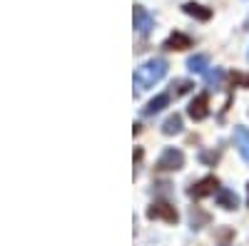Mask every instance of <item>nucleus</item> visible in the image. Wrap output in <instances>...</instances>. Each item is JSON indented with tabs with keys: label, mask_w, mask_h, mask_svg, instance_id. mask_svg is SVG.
Instances as JSON below:
<instances>
[{
	"label": "nucleus",
	"mask_w": 249,
	"mask_h": 246,
	"mask_svg": "<svg viewBox=\"0 0 249 246\" xmlns=\"http://www.w3.org/2000/svg\"><path fill=\"white\" fill-rule=\"evenodd\" d=\"M164 75H167V60L155 57V60H147L144 65H140V67L135 70V77H132V82H135L137 92H142V90L152 87L155 82H160Z\"/></svg>",
	"instance_id": "obj_1"
},
{
	"label": "nucleus",
	"mask_w": 249,
	"mask_h": 246,
	"mask_svg": "<svg viewBox=\"0 0 249 246\" xmlns=\"http://www.w3.org/2000/svg\"><path fill=\"white\" fill-rule=\"evenodd\" d=\"M182 167H184V154H182V149H175V147H167L157 159L160 172H177Z\"/></svg>",
	"instance_id": "obj_2"
},
{
	"label": "nucleus",
	"mask_w": 249,
	"mask_h": 246,
	"mask_svg": "<svg viewBox=\"0 0 249 246\" xmlns=\"http://www.w3.org/2000/svg\"><path fill=\"white\" fill-rule=\"evenodd\" d=\"M214 192H219L217 177H204V179H199L197 184H192V187L187 189V194H190L192 199H204V197H210Z\"/></svg>",
	"instance_id": "obj_3"
},
{
	"label": "nucleus",
	"mask_w": 249,
	"mask_h": 246,
	"mask_svg": "<svg viewBox=\"0 0 249 246\" xmlns=\"http://www.w3.org/2000/svg\"><path fill=\"white\" fill-rule=\"evenodd\" d=\"M147 219H164L167 224H177L179 214H177V209L172 207V204L157 201V204H152V207L147 209Z\"/></svg>",
	"instance_id": "obj_4"
},
{
	"label": "nucleus",
	"mask_w": 249,
	"mask_h": 246,
	"mask_svg": "<svg viewBox=\"0 0 249 246\" xmlns=\"http://www.w3.org/2000/svg\"><path fill=\"white\" fill-rule=\"evenodd\" d=\"M187 115H190L195 122L207 119V115H210V95H207V92L197 95V97L190 102V107H187Z\"/></svg>",
	"instance_id": "obj_5"
},
{
	"label": "nucleus",
	"mask_w": 249,
	"mask_h": 246,
	"mask_svg": "<svg viewBox=\"0 0 249 246\" xmlns=\"http://www.w3.org/2000/svg\"><path fill=\"white\" fill-rule=\"evenodd\" d=\"M132 23H135V30H137L140 35H150V30H152V25H155V17L144 10L142 5H135V10H132Z\"/></svg>",
	"instance_id": "obj_6"
},
{
	"label": "nucleus",
	"mask_w": 249,
	"mask_h": 246,
	"mask_svg": "<svg viewBox=\"0 0 249 246\" xmlns=\"http://www.w3.org/2000/svg\"><path fill=\"white\" fill-rule=\"evenodd\" d=\"M234 142H237V149H239V157L249 164V127H242L237 125L234 127Z\"/></svg>",
	"instance_id": "obj_7"
},
{
	"label": "nucleus",
	"mask_w": 249,
	"mask_h": 246,
	"mask_svg": "<svg viewBox=\"0 0 249 246\" xmlns=\"http://www.w3.org/2000/svg\"><path fill=\"white\" fill-rule=\"evenodd\" d=\"M164 48L167 50H187V48H192V37L177 30V33H172L167 40H164Z\"/></svg>",
	"instance_id": "obj_8"
},
{
	"label": "nucleus",
	"mask_w": 249,
	"mask_h": 246,
	"mask_svg": "<svg viewBox=\"0 0 249 246\" xmlns=\"http://www.w3.org/2000/svg\"><path fill=\"white\" fill-rule=\"evenodd\" d=\"M217 207H222L224 212H232L239 207V197L232 189H219L217 192Z\"/></svg>",
	"instance_id": "obj_9"
},
{
	"label": "nucleus",
	"mask_w": 249,
	"mask_h": 246,
	"mask_svg": "<svg viewBox=\"0 0 249 246\" xmlns=\"http://www.w3.org/2000/svg\"><path fill=\"white\" fill-rule=\"evenodd\" d=\"M167 105H170V95H167V92H162V95H157L155 99L147 102V107L142 110V115H147V117H150V115H157V112H162Z\"/></svg>",
	"instance_id": "obj_10"
},
{
	"label": "nucleus",
	"mask_w": 249,
	"mask_h": 246,
	"mask_svg": "<svg viewBox=\"0 0 249 246\" xmlns=\"http://www.w3.org/2000/svg\"><path fill=\"white\" fill-rule=\"evenodd\" d=\"M182 10L190 15V17H195V20H210V17H212V10L204 8V5H199V3H184Z\"/></svg>",
	"instance_id": "obj_11"
},
{
	"label": "nucleus",
	"mask_w": 249,
	"mask_h": 246,
	"mask_svg": "<svg viewBox=\"0 0 249 246\" xmlns=\"http://www.w3.org/2000/svg\"><path fill=\"white\" fill-rule=\"evenodd\" d=\"M187 67H190L192 72L207 75V72H210V70H207V67H210V57H207V55H192L190 60H187Z\"/></svg>",
	"instance_id": "obj_12"
},
{
	"label": "nucleus",
	"mask_w": 249,
	"mask_h": 246,
	"mask_svg": "<svg viewBox=\"0 0 249 246\" xmlns=\"http://www.w3.org/2000/svg\"><path fill=\"white\" fill-rule=\"evenodd\" d=\"M179 132H182V117L179 115H172L162 122V134L172 137V134H179Z\"/></svg>",
	"instance_id": "obj_13"
},
{
	"label": "nucleus",
	"mask_w": 249,
	"mask_h": 246,
	"mask_svg": "<svg viewBox=\"0 0 249 246\" xmlns=\"http://www.w3.org/2000/svg\"><path fill=\"white\" fill-rule=\"evenodd\" d=\"M190 221H192V229H202L199 224H207V221H210V214L199 212V207H192V212H190Z\"/></svg>",
	"instance_id": "obj_14"
},
{
	"label": "nucleus",
	"mask_w": 249,
	"mask_h": 246,
	"mask_svg": "<svg viewBox=\"0 0 249 246\" xmlns=\"http://www.w3.org/2000/svg\"><path fill=\"white\" fill-rule=\"evenodd\" d=\"M204 80H207V85H210V87H219L222 80H224V72L222 70H210L204 75Z\"/></svg>",
	"instance_id": "obj_15"
},
{
	"label": "nucleus",
	"mask_w": 249,
	"mask_h": 246,
	"mask_svg": "<svg viewBox=\"0 0 249 246\" xmlns=\"http://www.w3.org/2000/svg\"><path fill=\"white\" fill-rule=\"evenodd\" d=\"M192 90V82L190 80H177L175 85H172V92H175V97H182V95H187Z\"/></svg>",
	"instance_id": "obj_16"
},
{
	"label": "nucleus",
	"mask_w": 249,
	"mask_h": 246,
	"mask_svg": "<svg viewBox=\"0 0 249 246\" xmlns=\"http://www.w3.org/2000/svg\"><path fill=\"white\" fill-rule=\"evenodd\" d=\"M202 162H207V164H214L217 162V154H212V152H202V157H199Z\"/></svg>",
	"instance_id": "obj_17"
},
{
	"label": "nucleus",
	"mask_w": 249,
	"mask_h": 246,
	"mask_svg": "<svg viewBox=\"0 0 249 246\" xmlns=\"http://www.w3.org/2000/svg\"><path fill=\"white\" fill-rule=\"evenodd\" d=\"M244 87H249V77H247V80H244Z\"/></svg>",
	"instance_id": "obj_18"
},
{
	"label": "nucleus",
	"mask_w": 249,
	"mask_h": 246,
	"mask_svg": "<svg viewBox=\"0 0 249 246\" xmlns=\"http://www.w3.org/2000/svg\"><path fill=\"white\" fill-rule=\"evenodd\" d=\"M247 192H249V184H247ZM247 201H249V199H247Z\"/></svg>",
	"instance_id": "obj_19"
},
{
	"label": "nucleus",
	"mask_w": 249,
	"mask_h": 246,
	"mask_svg": "<svg viewBox=\"0 0 249 246\" xmlns=\"http://www.w3.org/2000/svg\"><path fill=\"white\" fill-rule=\"evenodd\" d=\"M247 30H249V20H247Z\"/></svg>",
	"instance_id": "obj_20"
}]
</instances>
